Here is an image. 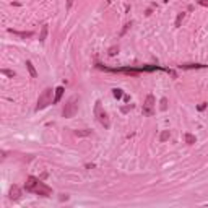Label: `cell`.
<instances>
[{
  "label": "cell",
  "mask_w": 208,
  "mask_h": 208,
  "mask_svg": "<svg viewBox=\"0 0 208 208\" xmlns=\"http://www.w3.org/2000/svg\"><path fill=\"white\" fill-rule=\"evenodd\" d=\"M78 103H80V98L77 96V94H73L72 98L67 99L65 108H64V111H62V114H64L65 119H72L78 112Z\"/></svg>",
  "instance_id": "cell-1"
},
{
  "label": "cell",
  "mask_w": 208,
  "mask_h": 208,
  "mask_svg": "<svg viewBox=\"0 0 208 208\" xmlns=\"http://www.w3.org/2000/svg\"><path fill=\"white\" fill-rule=\"evenodd\" d=\"M52 90L50 88H46L42 93H41V96L39 99H37V104H36V111H41L44 108H47L49 104H52Z\"/></svg>",
  "instance_id": "cell-2"
},
{
  "label": "cell",
  "mask_w": 208,
  "mask_h": 208,
  "mask_svg": "<svg viewBox=\"0 0 208 208\" xmlns=\"http://www.w3.org/2000/svg\"><path fill=\"white\" fill-rule=\"evenodd\" d=\"M94 114L98 116V121L101 122L104 129H109L111 127V121H109V116L101 109V101H96V108H94Z\"/></svg>",
  "instance_id": "cell-3"
},
{
  "label": "cell",
  "mask_w": 208,
  "mask_h": 208,
  "mask_svg": "<svg viewBox=\"0 0 208 208\" xmlns=\"http://www.w3.org/2000/svg\"><path fill=\"white\" fill-rule=\"evenodd\" d=\"M153 106H155V98H153V94H148L146 99H145V103H143V114L145 116H153L155 114Z\"/></svg>",
  "instance_id": "cell-4"
},
{
  "label": "cell",
  "mask_w": 208,
  "mask_h": 208,
  "mask_svg": "<svg viewBox=\"0 0 208 208\" xmlns=\"http://www.w3.org/2000/svg\"><path fill=\"white\" fill-rule=\"evenodd\" d=\"M39 179L34 177V176H29V177L26 179V182H24V189H26V192H34L37 185H39Z\"/></svg>",
  "instance_id": "cell-5"
},
{
  "label": "cell",
  "mask_w": 208,
  "mask_h": 208,
  "mask_svg": "<svg viewBox=\"0 0 208 208\" xmlns=\"http://www.w3.org/2000/svg\"><path fill=\"white\" fill-rule=\"evenodd\" d=\"M34 193L41 195V197H49V195L52 193V189H50L49 185H46L44 182H39V185H37V189L34 190Z\"/></svg>",
  "instance_id": "cell-6"
},
{
  "label": "cell",
  "mask_w": 208,
  "mask_h": 208,
  "mask_svg": "<svg viewBox=\"0 0 208 208\" xmlns=\"http://www.w3.org/2000/svg\"><path fill=\"white\" fill-rule=\"evenodd\" d=\"M20 197H21V189L18 185H11V189H10V198L11 200H18Z\"/></svg>",
  "instance_id": "cell-7"
},
{
  "label": "cell",
  "mask_w": 208,
  "mask_h": 208,
  "mask_svg": "<svg viewBox=\"0 0 208 208\" xmlns=\"http://www.w3.org/2000/svg\"><path fill=\"white\" fill-rule=\"evenodd\" d=\"M8 33L16 34V36H20V37H31V36H33V31H15V29H8Z\"/></svg>",
  "instance_id": "cell-8"
},
{
  "label": "cell",
  "mask_w": 208,
  "mask_h": 208,
  "mask_svg": "<svg viewBox=\"0 0 208 208\" xmlns=\"http://www.w3.org/2000/svg\"><path fill=\"white\" fill-rule=\"evenodd\" d=\"M26 68H28V72H29V75L33 78L37 77V72H36V68H34V65H33V62H31V60H26Z\"/></svg>",
  "instance_id": "cell-9"
},
{
  "label": "cell",
  "mask_w": 208,
  "mask_h": 208,
  "mask_svg": "<svg viewBox=\"0 0 208 208\" xmlns=\"http://www.w3.org/2000/svg\"><path fill=\"white\" fill-rule=\"evenodd\" d=\"M64 88H62V86H59L57 88V90H55V96H54V101H52V104H57L59 103V101H60V98H62V94H64Z\"/></svg>",
  "instance_id": "cell-10"
},
{
  "label": "cell",
  "mask_w": 208,
  "mask_h": 208,
  "mask_svg": "<svg viewBox=\"0 0 208 208\" xmlns=\"http://www.w3.org/2000/svg\"><path fill=\"white\" fill-rule=\"evenodd\" d=\"M184 138H185V143H187V145H193L195 142H197V138H195V135L189 134V132H187V134L184 135Z\"/></svg>",
  "instance_id": "cell-11"
},
{
  "label": "cell",
  "mask_w": 208,
  "mask_h": 208,
  "mask_svg": "<svg viewBox=\"0 0 208 208\" xmlns=\"http://www.w3.org/2000/svg\"><path fill=\"white\" fill-rule=\"evenodd\" d=\"M180 67H182V68H187V70H189V68H205L206 65H202V64H182Z\"/></svg>",
  "instance_id": "cell-12"
},
{
  "label": "cell",
  "mask_w": 208,
  "mask_h": 208,
  "mask_svg": "<svg viewBox=\"0 0 208 208\" xmlns=\"http://www.w3.org/2000/svg\"><path fill=\"white\" fill-rule=\"evenodd\" d=\"M46 37H47V24H44L42 29H41V36H39V41L44 42L46 41Z\"/></svg>",
  "instance_id": "cell-13"
},
{
  "label": "cell",
  "mask_w": 208,
  "mask_h": 208,
  "mask_svg": "<svg viewBox=\"0 0 208 208\" xmlns=\"http://www.w3.org/2000/svg\"><path fill=\"white\" fill-rule=\"evenodd\" d=\"M184 18H185V13H184V11L177 15V18H176V28L180 26V24H182V20H184Z\"/></svg>",
  "instance_id": "cell-14"
},
{
  "label": "cell",
  "mask_w": 208,
  "mask_h": 208,
  "mask_svg": "<svg viewBox=\"0 0 208 208\" xmlns=\"http://www.w3.org/2000/svg\"><path fill=\"white\" fill-rule=\"evenodd\" d=\"M169 137H171V134H169V130H164V132L161 134L159 140H161V142H166V140H169Z\"/></svg>",
  "instance_id": "cell-15"
},
{
  "label": "cell",
  "mask_w": 208,
  "mask_h": 208,
  "mask_svg": "<svg viewBox=\"0 0 208 208\" xmlns=\"http://www.w3.org/2000/svg\"><path fill=\"white\" fill-rule=\"evenodd\" d=\"M112 94H114V98L121 99V98H122V90H119V88H114V90H112Z\"/></svg>",
  "instance_id": "cell-16"
},
{
  "label": "cell",
  "mask_w": 208,
  "mask_h": 208,
  "mask_svg": "<svg viewBox=\"0 0 208 208\" xmlns=\"http://www.w3.org/2000/svg\"><path fill=\"white\" fill-rule=\"evenodd\" d=\"M2 73L7 75V77H10V78H15V72H13V70H7V68H3Z\"/></svg>",
  "instance_id": "cell-17"
},
{
  "label": "cell",
  "mask_w": 208,
  "mask_h": 208,
  "mask_svg": "<svg viewBox=\"0 0 208 208\" xmlns=\"http://www.w3.org/2000/svg\"><path fill=\"white\" fill-rule=\"evenodd\" d=\"M159 108H161V111H166L168 109V99L166 98L161 99V106H159Z\"/></svg>",
  "instance_id": "cell-18"
},
{
  "label": "cell",
  "mask_w": 208,
  "mask_h": 208,
  "mask_svg": "<svg viewBox=\"0 0 208 208\" xmlns=\"http://www.w3.org/2000/svg\"><path fill=\"white\" fill-rule=\"evenodd\" d=\"M117 52H119V47H117V46H112V47L109 49V55H116Z\"/></svg>",
  "instance_id": "cell-19"
},
{
  "label": "cell",
  "mask_w": 208,
  "mask_h": 208,
  "mask_svg": "<svg viewBox=\"0 0 208 208\" xmlns=\"http://www.w3.org/2000/svg\"><path fill=\"white\" fill-rule=\"evenodd\" d=\"M197 3L202 7H208V0H197Z\"/></svg>",
  "instance_id": "cell-20"
},
{
  "label": "cell",
  "mask_w": 208,
  "mask_h": 208,
  "mask_svg": "<svg viewBox=\"0 0 208 208\" xmlns=\"http://www.w3.org/2000/svg\"><path fill=\"white\" fill-rule=\"evenodd\" d=\"M72 5H73V0H67V8H72Z\"/></svg>",
  "instance_id": "cell-21"
},
{
  "label": "cell",
  "mask_w": 208,
  "mask_h": 208,
  "mask_svg": "<svg viewBox=\"0 0 208 208\" xmlns=\"http://www.w3.org/2000/svg\"><path fill=\"white\" fill-rule=\"evenodd\" d=\"M205 108H206V104H205V103H203V104H200V106H198V111H203Z\"/></svg>",
  "instance_id": "cell-22"
},
{
  "label": "cell",
  "mask_w": 208,
  "mask_h": 208,
  "mask_svg": "<svg viewBox=\"0 0 208 208\" xmlns=\"http://www.w3.org/2000/svg\"><path fill=\"white\" fill-rule=\"evenodd\" d=\"M60 200H68V195H60Z\"/></svg>",
  "instance_id": "cell-23"
},
{
  "label": "cell",
  "mask_w": 208,
  "mask_h": 208,
  "mask_svg": "<svg viewBox=\"0 0 208 208\" xmlns=\"http://www.w3.org/2000/svg\"><path fill=\"white\" fill-rule=\"evenodd\" d=\"M164 2H169V0H164Z\"/></svg>",
  "instance_id": "cell-24"
}]
</instances>
